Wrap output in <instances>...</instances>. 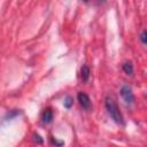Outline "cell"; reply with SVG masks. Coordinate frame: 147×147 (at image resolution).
I'll list each match as a JSON object with an SVG mask.
<instances>
[{
	"instance_id": "7a4b0ae2",
	"label": "cell",
	"mask_w": 147,
	"mask_h": 147,
	"mask_svg": "<svg viewBox=\"0 0 147 147\" xmlns=\"http://www.w3.org/2000/svg\"><path fill=\"white\" fill-rule=\"evenodd\" d=\"M119 93H121V95H122L123 100H124L126 103H129V105L133 103V101H134V94H133V92H132L131 87H129V86L124 85V86H122V88H121Z\"/></svg>"
},
{
	"instance_id": "ba28073f",
	"label": "cell",
	"mask_w": 147,
	"mask_h": 147,
	"mask_svg": "<svg viewBox=\"0 0 147 147\" xmlns=\"http://www.w3.org/2000/svg\"><path fill=\"white\" fill-rule=\"evenodd\" d=\"M140 40L142 42V45H146V30H144L140 34Z\"/></svg>"
},
{
	"instance_id": "6da1fadb",
	"label": "cell",
	"mask_w": 147,
	"mask_h": 147,
	"mask_svg": "<svg viewBox=\"0 0 147 147\" xmlns=\"http://www.w3.org/2000/svg\"><path fill=\"white\" fill-rule=\"evenodd\" d=\"M105 107H106V110L108 113V115L111 117V119L116 123V124H119V125H123L124 124V118L118 109V106L116 103V101L111 98V96H107L106 100H105Z\"/></svg>"
},
{
	"instance_id": "52a82bcc",
	"label": "cell",
	"mask_w": 147,
	"mask_h": 147,
	"mask_svg": "<svg viewBox=\"0 0 147 147\" xmlns=\"http://www.w3.org/2000/svg\"><path fill=\"white\" fill-rule=\"evenodd\" d=\"M72 103H74V101H72V99H71L70 96H67V98L64 99V101H63V105H64L65 108H70V107L72 106Z\"/></svg>"
},
{
	"instance_id": "30bf717a",
	"label": "cell",
	"mask_w": 147,
	"mask_h": 147,
	"mask_svg": "<svg viewBox=\"0 0 147 147\" xmlns=\"http://www.w3.org/2000/svg\"><path fill=\"white\" fill-rule=\"evenodd\" d=\"M52 142L55 144V145H59V146H62L63 145V142H59L57 140H54V139H52Z\"/></svg>"
},
{
	"instance_id": "8fae6325",
	"label": "cell",
	"mask_w": 147,
	"mask_h": 147,
	"mask_svg": "<svg viewBox=\"0 0 147 147\" xmlns=\"http://www.w3.org/2000/svg\"><path fill=\"white\" fill-rule=\"evenodd\" d=\"M106 0H99V3H103Z\"/></svg>"
},
{
	"instance_id": "5b68a950",
	"label": "cell",
	"mask_w": 147,
	"mask_h": 147,
	"mask_svg": "<svg viewBox=\"0 0 147 147\" xmlns=\"http://www.w3.org/2000/svg\"><path fill=\"white\" fill-rule=\"evenodd\" d=\"M90 74H91L90 68H88L86 64H83V67H82V69H80V78H82V80H83L84 83L88 80Z\"/></svg>"
},
{
	"instance_id": "8992f818",
	"label": "cell",
	"mask_w": 147,
	"mask_h": 147,
	"mask_svg": "<svg viewBox=\"0 0 147 147\" xmlns=\"http://www.w3.org/2000/svg\"><path fill=\"white\" fill-rule=\"evenodd\" d=\"M122 69L126 75H132L133 74V65L131 62H124L122 64Z\"/></svg>"
},
{
	"instance_id": "7c38bea8",
	"label": "cell",
	"mask_w": 147,
	"mask_h": 147,
	"mask_svg": "<svg viewBox=\"0 0 147 147\" xmlns=\"http://www.w3.org/2000/svg\"><path fill=\"white\" fill-rule=\"evenodd\" d=\"M83 1H84V2H87V1H90V0H83Z\"/></svg>"
},
{
	"instance_id": "9c48e42d",
	"label": "cell",
	"mask_w": 147,
	"mask_h": 147,
	"mask_svg": "<svg viewBox=\"0 0 147 147\" xmlns=\"http://www.w3.org/2000/svg\"><path fill=\"white\" fill-rule=\"evenodd\" d=\"M33 138H34V141H38L39 144L42 142V140L40 139V136H38V134H33Z\"/></svg>"
},
{
	"instance_id": "277c9868",
	"label": "cell",
	"mask_w": 147,
	"mask_h": 147,
	"mask_svg": "<svg viewBox=\"0 0 147 147\" xmlns=\"http://www.w3.org/2000/svg\"><path fill=\"white\" fill-rule=\"evenodd\" d=\"M53 119V110L51 108H46L41 114V121L44 124H49Z\"/></svg>"
},
{
	"instance_id": "3957f363",
	"label": "cell",
	"mask_w": 147,
	"mask_h": 147,
	"mask_svg": "<svg viewBox=\"0 0 147 147\" xmlns=\"http://www.w3.org/2000/svg\"><path fill=\"white\" fill-rule=\"evenodd\" d=\"M77 100L79 102V105L83 107L84 110H87L91 106V100H90V96L86 94V93H83V92H79L77 94Z\"/></svg>"
}]
</instances>
